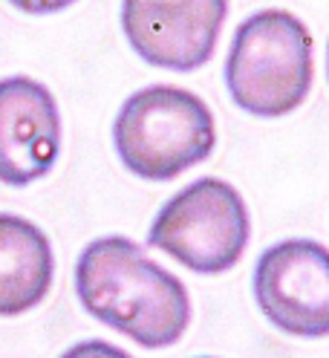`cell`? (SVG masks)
Returning <instances> with one entry per match:
<instances>
[{
	"instance_id": "6da1fadb",
	"label": "cell",
	"mask_w": 329,
	"mask_h": 358,
	"mask_svg": "<svg viewBox=\"0 0 329 358\" xmlns=\"http://www.w3.org/2000/svg\"><path fill=\"white\" fill-rule=\"evenodd\" d=\"M75 295L87 315L145 350L173 347L191 324L185 283L122 234L96 237L75 260Z\"/></svg>"
},
{
	"instance_id": "8fae6325",
	"label": "cell",
	"mask_w": 329,
	"mask_h": 358,
	"mask_svg": "<svg viewBox=\"0 0 329 358\" xmlns=\"http://www.w3.org/2000/svg\"><path fill=\"white\" fill-rule=\"evenodd\" d=\"M326 78H329V43H326Z\"/></svg>"
},
{
	"instance_id": "52a82bcc",
	"label": "cell",
	"mask_w": 329,
	"mask_h": 358,
	"mask_svg": "<svg viewBox=\"0 0 329 358\" xmlns=\"http://www.w3.org/2000/svg\"><path fill=\"white\" fill-rule=\"evenodd\" d=\"M58 153L61 110L50 87L29 76L0 78V182H38L55 168Z\"/></svg>"
},
{
	"instance_id": "7c38bea8",
	"label": "cell",
	"mask_w": 329,
	"mask_h": 358,
	"mask_svg": "<svg viewBox=\"0 0 329 358\" xmlns=\"http://www.w3.org/2000/svg\"><path fill=\"white\" fill-rule=\"evenodd\" d=\"M196 358H214V355H196Z\"/></svg>"
},
{
	"instance_id": "30bf717a",
	"label": "cell",
	"mask_w": 329,
	"mask_h": 358,
	"mask_svg": "<svg viewBox=\"0 0 329 358\" xmlns=\"http://www.w3.org/2000/svg\"><path fill=\"white\" fill-rule=\"evenodd\" d=\"M9 3L24 15H55V12H64L67 6H73L75 0H9Z\"/></svg>"
},
{
	"instance_id": "8992f818",
	"label": "cell",
	"mask_w": 329,
	"mask_h": 358,
	"mask_svg": "<svg viewBox=\"0 0 329 358\" xmlns=\"http://www.w3.org/2000/svg\"><path fill=\"white\" fill-rule=\"evenodd\" d=\"M228 0H122V32L145 64L193 73L214 58Z\"/></svg>"
},
{
	"instance_id": "ba28073f",
	"label": "cell",
	"mask_w": 329,
	"mask_h": 358,
	"mask_svg": "<svg viewBox=\"0 0 329 358\" xmlns=\"http://www.w3.org/2000/svg\"><path fill=\"white\" fill-rule=\"evenodd\" d=\"M50 237L32 220L0 211V318L35 309L52 289Z\"/></svg>"
},
{
	"instance_id": "9c48e42d",
	"label": "cell",
	"mask_w": 329,
	"mask_h": 358,
	"mask_svg": "<svg viewBox=\"0 0 329 358\" xmlns=\"http://www.w3.org/2000/svg\"><path fill=\"white\" fill-rule=\"evenodd\" d=\"M61 358H133L130 352H124L122 347L101 341V338H90V341H78L70 350H64Z\"/></svg>"
},
{
	"instance_id": "5b68a950",
	"label": "cell",
	"mask_w": 329,
	"mask_h": 358,
	"mask_svg": "<svg viewBox=\"0 0 329 358\" xmlns=\"http://www.w3.org/2000/svg\"><path fill=\"white\" fill-rule=\"evenodd\" d=\"M254 303L275 329L295 338L329 335V249L309 237L280 240L254 263Z\"/></svg>"
},
{
	"instance_id": "7a4b0ae2",
	"label": "cell",
	"mask_w": 329,
	"mask_h": 358,
	"mask_svg": "<svg viewBox=\"0 0 329 358\" xmlns=\"http://www.w3.org/2000/svg\"><path fill=\"white\" fill-rule=\"evenodd\" d=\"M312 35L286 9H260L234 29L226 55V87L249 116L280 119L312 90Z\"/></svg>"
},
{
	"instance_id": "3957f363",
	"label": "cell",
	"mask_w": 329,
	"mask_h": 358,
	"mask_svg": "<svg viewBox=\"0 0 329 358\" xmlns=\"http://www.w3.org/2000/svg\"><path fill=\"white\" fill-rule=\"evenodd\" d=\"M217 145L211 107L191 90L150 84L130 93L113 119L122 165L147 182H168L205 162Z\"/></svg>"
},
{
	"instance_id": "277c9868",
	"label": "cell",
	"mask_w": 329,
	"mask_h": 358,
	"mask_svg": "<svg viewBox=\"0 0 329 358\" xmlns=\"http://www.w3.org/2000/svg\"><path fill=\"white\" fill-rule=\"evenodd\" d=\"M251 240L246 199L231 182L203 176L156 211L147 243L196 275H223L240 263Z\"/></svg>"
}]
</instances>
